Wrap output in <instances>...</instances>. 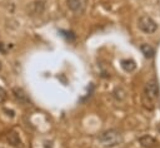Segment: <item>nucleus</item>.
<instances>
[{"mask_svg": "<svg viewBox=\"0 0 160 148\" xmlns=\"http://www.w3.org/2000/svg\"><path fill=\"white\" fill-rule=\"evenodd\" d=\"M158 98H159V85H158V82L155 79H152L146 83V85L142 90L141 103L146 109L151 110V109H154Z\"/></svg>", "mask_w": 160, "mask_h": 148, "instance_id": "1", "label": "nucleus"}, {"mask_svg": "<svg viewBox=\"0 0 160 148\" xmlns=\"http://www.w3.org/2000/svg\"><path fill=\"white\" fill-rule=\"evenodd\" d=\"M158 130H159V132H160V124H159V125H158Z\"/></svg>", "mask_w": 160, "mask_h": 148, "instance_id": "13", "label": "nucleus"}, {"mask_svg": "<svg viewBox=\"0 0 160 148\" xmlns=\"http://www.w3.org/2000/svg\"><path fill=\"white\" fill-rule=\"evenodd\" d=\"M138 26H139V29H140L142 33H145V34H152V33L156 31V29H158L156 23H155L151 18H149V16H146V15L139 18V20H138Z\"/></svg>", "mask_w": 160, "mask_h": 148, "instance_id": "3", "label": "nucleus"}, {"mask_svg": "<svg viewBox=\"0 0 160 148\" xmlns=\"http://www.w3.org/2000/svg\"><path fill=\"white\" fill-rule=\"evenodd\" d=\"M45 9V0H35L30 4V10L32 14H41Z\"/></svg>", "mask_w": 160, "mask_h": 148, "instance_id": "7", "label": "nucleus"}, {"mask_svg": "<svg viewBox=\"0 0 160 148\" xmlns=\"http://www.w3.org/2000/svg\"><path fill=\"white\" fill-rule=\"evenodd\" d=\"M5 98H6V90L2 87H0V102H2Z\"/></svg>", "mask_w": 160, "mask_h": 148, "instance_id": "11", "label": "nucleus"}, {"mask_svg": "<svg viewBox=\"0 0 160 148\" xmlns=\"http://www.w3.org/2000/svg\"><path fill=\"white\" fill-rule=\"evenodd\" d=\"M140 50H141V53L144 54L145 58H152L155 55L154 48L151 45H149V44H141L140 45Z\"/></svg>", "mask_w": 160, "mask_h": 148, "instance_id": "9", "label": "nucleus"}, {"mask_svg": "<svg viewBox=\"0 0 160 148\" xmlns=\"http://www.w3.org/2000/svg\"><path fill=\"white\" fill-rule=\"evenodd\" d=\"M99 142L105 147H112L121 142V134L118 129H109L99 135Z\"/></svg>", "mask_w": 160, "mask_h": 148, "instance_id": "2", "label": "nucleus"}, {"mask_svg": "<svg viewBox=\"0 0 160 148\" xmlns=\"http://www.w3.org/2000/svg\"><path fill=\"white\" fill-rule=\"evenodd\" d=\"M6 139H8V142H9L11 145H14V147H19V145L21 144V139H20L18 132H15V130H10V132L6 134Z\"/></svg>", "mask_w": 160, "mask_h": 148, "instance_id": "8", "label": "nucleus"}, {"mask_svg": "<svg viewBox=\"0 0 160 148\" xmlns=\"http://www.w3.org/2000/svg\"><path fill=\"white\" fill-rule=\"evenodd\" d=\"M121 68H122L125 71L130 73V71L135 70L136 64H135V61H134L132 59H124V60H121Z\"/></svg>", "mask_w": 160, "mask_h": 148, "instance_id": "10", "label": "nucleus"}, {"mask_svg": "<svg viewBox=\"0 0 160 148\" xmlns=\"http://www.w3.org/2000/svg\"><path fill=\"white\" fill-rule=\"evenodd\" d=\"M68 6L71 11L80 14L86 8V0H68Z\"/></svg>", "mask_w": 160, "mask_h": 148, "instance_id": "4", "label": "nucleus"}, {"mask_svg": "<svg viewBox=\"0 0 160 148\" xmlns=\"http://www.w3.org/2000/svg\"><path fill=\"white\" fill-rule=\"evenodd\" d=\"M139 143L144 148H155V147L159 145L158 139H155L151 135H142V137H140L139 138Z\"/></svg>", "mask_w": 160, "mask_h": 148, "instance_id": "6", "label": "nucleus"}, {"mask_svg": "<svg viewBox=\"0 0 160 148\" xmlns=\"http://www.w3.org/2000/svg\"><path fill=\"white\" fill-rule=\"evenodd\" d=\"M2 69V64H1V61H0V70Z\"/></svg>", "mask_w": 160, "mask_h": 148, "instance_id": "12", "label": "nucleus"}, {"mask_svg": "<svg viewBox=\"0 0 160 148\" xmlns=\"http://www.w3.org/2000/svg\"><path fill=\"white\" fill-rule=\"evenodd\" d=\"M12 94H14L15 99H16L19 103H21V104H30V98H29V95L25 93L24 89L19 88V87H15V88H12Z\"/></svg>", "mask_w": 160, "mask_h": 148, "instance_id": "5", "label": "nucleus"}]
</instances>
